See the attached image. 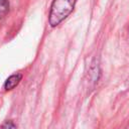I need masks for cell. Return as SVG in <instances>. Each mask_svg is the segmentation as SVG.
<instances>
[{
    "mask_svg": "<svg viewBox=\"0 0 129 129\" xmlns=\"http://www.w3.org/2000/svg\"><path fill=\"white\" fill-rule=\"evenodd\" d=\"M8 9H9L8 0H0V22L7 14Z\"/></svg>",
    "mask_w": 129,
    "mask_h": 129,
    "instance_id": "cell-3",
    "label": "cell"
},
{
    "mask_svg": "<svg viewBox=\"0 0 129 129\" xmlns=\"http://www.w3.org/2000/svg\"><path fill=\"white\" fill-rule=\"evenodd\" d=\"M0 129H16V125L14 124L13 121L7 120L0 125Z\"/></svg>",
    "mask_w": 129,
    "mask_h": 129,
    "instance_id": "cell-4",
    "label": "cell"
},
{
    "mask_svg": "<svg viewBox=\"0 0 129 129\" xmlns=\"http://www.w3.org/2000/svg\"><path fill=\"white\" fill-rule=\"evenodd\" d=\"M21 79H22V75L19 74V73L11 75V76L5 81V83H4V89H5L6 91H10V90L14 89V88L20 83Z\"/></svg>",
    "mask_w": 129,
    "mask_h": 129,
    "instance_id": "cell-2",
    "label": "cell"
},
{
    "mask_svg": "<svg viewBox=\"0 0 129 129\" xmlns=\"http://www.w3.org/2000/svg\"><path fill=\"white\" fill-rule=\"evenodd\" d=\"M77 0H53L50 6L48 22L54 27L64 20L74 10Z\"/></svg>",
    "mask_w": 129,
    "mask_h": 129,
    "instance_id": "cell-1",
    "label": "cell"
}]
</instances>
